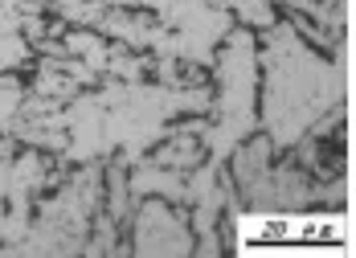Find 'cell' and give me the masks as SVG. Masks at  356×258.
<instances>
[{"label": "cell", "instance_id": "4", "mask_svg": "<svg viewBox=\"0 0 356 258\" xmlns=\"http://www.w3.org/2000/svg\"><path fill=\"white\" fill-rule=\"evenodd\" d=\"M62 45H66V54H70V58L86 62L95 74H107L111 45H107V37L99 33V29H82V25H74L70 33H62Z\"/></svg>", "mask_w": 356, "mask_h": 258}, {"label": "cell", "instance_id": "1", "mask_svg": "<svg viewBox=\"0 0 356 258\" xmlns=\"http://www.w3.org/2000/svg\"><path fill=\"white\" fill-rule=\"evenodd\" d=\"M258 70H262L258 123L270 136L275 152H291L312 131L316 119L344 103V45H336L327 62L323 49L307 45L291 21L266 29L258 45Z\"/></svg>", "mask_w": 356, "mask_h": 258}, {"label": "cell", "instance_id": "5", "mask_svg": "<svg viewBox=\"0 0 356 258\" xmlns=\"http://www.w3.org/2000/svg\"><path fill=\"white\" fill-rule=\"evenodd\" d=\"M103 201H107V218L127 221V213L136 209V197H131V184H127V160H115L103 168Z\"/></svg>", "mask_w": 356, "mask_h": 258}, {"label": "cell", "instance_id": "3", "mask_svg": "<svg viewBox=\"0 0 356 258\" xmlns=\"http://www.w3.org/2000/svg\"><path fill=\"white\" fill-rule=\"evenodd\" d=\"M131 197H164V201H184V172L164 168L156 160H136V168L127 172Z\"/></svg>", "mask_w": 356, "mask_h": 258}, {"label": "cell", "instance_id": "2", "mask_svg": "<svg viewBox=\"0 0 356 258\" xmlns=\"http://www.w3.org/2000/svg\"><path fill=\"white\" fill-rule=\"evenodd\" d=\"M197 234L164 197H140L131 209V255H193Z\"/></svg>", "mask_w": 356, "mask_h": 258}, {"label": "cell", "instance_id": "7", "mask_svg": "<svg viewBox=\"0 0 356 258\" xmlns=\"http://www.w3.org/2000/svg\"><path fill=\"white\" fill-rule=\"evenodd\" d=\"M25 62H29V41L21 33L0 37V74L17 70V66H25Z\"/></svg>", "mask_w": 356, "mask_h": 258}, {"label": "cell", "instance_id": "6", "mask_svg": "<svg viewBox=\"0 0 356 258\" xmlns=\"http://www.w3.org/2000/svg\"><path fill=\"white\" fill-rule=\"evenodd\" d=\"M21 99H25L21 82L13 74H0V131H8V123L21 115Z\"/></svg>", "mask_w": 356, "mask_h": 258}]
</instances>
